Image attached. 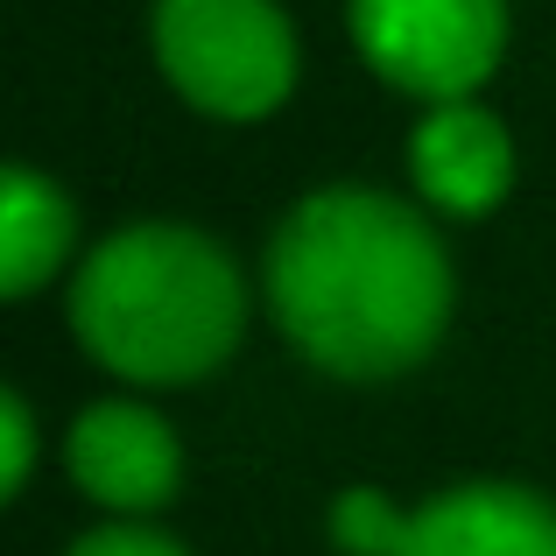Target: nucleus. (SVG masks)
<instances>
[{
	"label": "nucleus",
	"instance_id": "9d476101",
	"mask_svg": "<svg viewBox=\"0 0 556 556\" xmlns=\"http://www.w3.org/2000/svg\"><path fill=\"white\" fill-rule=\"evenodd\" d=\"M0 444H8V493H22L28 486V458H36V430H28L22 394L0 402Z\"/></svg>",
	"mask_w": 556,
	"mask_h": 556
},
{
	"label": "nucleus",
	"instance_id": "f257e3e1",
	"mask_svg": "<svg viewBox=\"0 0 556 556\" xmlns=\"http://www.w3.org/2000/svg\"><path fill=\"white\" fill-rule=\"evenodd\" d=\"M268 303L311 367L339 380L408 374L451 325V261L430 218L388 190H317L268 247Z\"/></svg>",
	"mask_w": 556,
	"mask_h": 556
},
{
	"label": "nucleus",
	"instance_id": "f03ea898",
	"mask_svg": "<svg viewBox=\"0 0 556 556\" xmlns=\"http://www.w3.org/2000/svg\"><path fill=\"white\" fill-rule=\"evenodd\" d=\"M71 325L106 374L141 388L204 380L240 345L247 289L226 247L190 226H127L78 268Z\"/></svg>",
	"mask_w": 556,
	"mask_h": 556
},
{
	"label": "nucleus",
	"instance_id": "1a4fd4ad",
	"mask_svg": "<svg viewBox=\"0 0 556 556\" xmlns=\"http://www.w3.org/2000/svg\"><path fill=\"white\" fill-rule=\"evenodd\" d=\"M402 529H408V515L374 486L339 493V507H331V543L345 556H394L402 549Z\"/></svg>",
	"mask_w": 556,
	"mask_h": 556
},
{
	"label": "nucleus",
	"instance_id": "0eeeda50",
	"mask_svg": "<svg viewBox=\"0 0 556 556\" xmlns=\"http://www.w3.org/2000/svg\"><path fill=\"white\" fill-rule=\"evenodd\" d=\"M394 556H556V507L529 486L472 479L422 501Z\"/></svg>",
	"mask_w": 556,
	"mask_h": 556
},
{
	"label": "nucleus",
	"instance_id": "9b49d317",
	"mask_svg": "<svg viewBox=\"0 0 556 556\" xmlns=\"http://www.w3.org/2000/svg\"><path fill=\"white\" fill-rule=\"evenodd\" d=\"M71 556H184V549L169 543V535H149V529H99Z\"/></svg>",
	"mask_w": 556,
	"mask_h": 556
},
{
	"label": "nucleus",
	"instance_id": "39448f33",
	"mask_svg": "<svg viewBox=\"0 0 556 556\" xmlns=\"http://www.w3.org/2000/svg\"><path fill=\"white\" fill-rule=\"evenodd\" d=\"M71 479L85 486V501L113 507V515H149L177 493L184 451L155 408L99 402L71 422Z\"/></svg>",
	"mask_w": 556,
	"mask_h": 556
},
{
	"label": "nucleus",
	"instance_id": "7ed1b4c3",
	"mask_svg": "<svg viewBox=\"0 0 556 556\" xmlns=\"http://www.w3.org/2000/svg\"><path fill=\"white\" fill-rule=\"evenodd\" d=\"M155 64L212 121H268L296 85V28L275 0H155Z\"/></svg>",
	"mask_w": 556,
	"mask_h": 556
},
{
	"label": "nucleus",
	"instance_id": "20e7f679",
	"mask_svg": "<svg viewBox=\"0 0 556 556\" xmlns=\"http://www.w3.org/2000/svg\"><path fill=\"white\" fill-rule=\"evenodd\" d=\"M359 56L422 106L472 99L507 56V0H353Z\"/></svg>",
	"mask_w": 556,
	"mask_h": 556
},
{
	"label": "nucleus",
	"instance_id": "6e6552de",
	"mask_svg": "<svg viewBox=\"0 0 556 556\" xmlns=\"http://www.w3.org/2000/svg\"><path fill=\"white\" fill-rule=\"evenodd\" d=\"M71 254V204L50 177H36L28 163L8 169V190H0V289L8 296H28L42 289Z\"/></svg>",
	"mask_w": 556,
	"mask_h": 556
},
{
	"label": "nucleus",
	"instance_id": "423d86ee",
	"mask_svg": "<svg viewBox=\"0 0 556 556\" xmlns=\"http://www.w3.org/2000/svg\"><path fill=\"white\" fill-rule=\"evenodd\" d=\"M408 177H416L422 204L444 218H486L515 184V135L472 99L430 106L408 141Z\"/></svg>",
	"mask_w": 556,
	"mask_h": 556
}]
</instances>
